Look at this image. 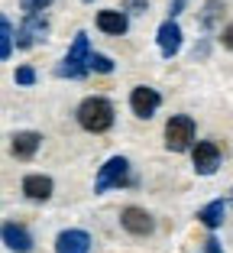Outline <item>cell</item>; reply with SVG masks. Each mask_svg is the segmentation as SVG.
Segmentation results:
<instances>
[{
  "mask_svg": "<svg viewBox=\"0 0 233 253\" xmlns=\"http://www.w3.org/2000/svg\"><path fill=\"white\" fill-rule=\"evenodd\" d=\"M78 124L88 133H107L113 126V104L107 97H84L78 104Z\"/></svg>",
  "mask_w": 233,
  "mask_h": 253,
  "instance_id": "6da1fadb",
  "label": "cell"
},
{
  "mask_svg": "<svg viewBox=\"0 0 233 253\" xmlns=\"http://www.w3.org/2000/svg\"><path fill=\"white\" fill-rule=\"evenodd\" d=\"M91 42H88V33H78L75 42H71V49H68V55L59 62V68H55V75L59 78H84V75L91 72Z\"/></svg>",
  "mask_w": 233,
  "mask_h": 253,
  "instance_id": "7a4b0ae2",
  "label": "cell"
},
{
  "mask_svg": "<svg viewBox=\"0 0 233 253\" xmlns=\"http://www.w3.org/2000/svg\"><path fill=\"white\" fill-rule=\"evenodd\" d=\"M133 175H130V163L123 156H110L104 166H100V172H98V182H94V192H107V188H127V185H133Z\"/></svg>",
  "mask_w": 233,
  "mask_h": 253,
  "instance_id": "3957f363",
  "label": "cell"
},
{
  "mask_svg": "<svg viewBox=\"0 0 233 253\" xmlns=\"http://www.w3.org/2000/svg\"><path fill=\"white\" fill-rule=\"evenodd\" d=\"M195 143V120L188 114H172L166 124V149L172 153H185Z\"/></svg>",
  "mask_w": 233,
  "mask_h": 253,
  "instance_id": "277c9868",
  "label": "cell"
},
{
  "mask_svg": "<svg viewBox=\"0 0 233 253\" xmlns=\"http://www.w3.org/2000/svg\"><path fill=\"white\" fill-rule=\"evenodd\" d=\"M120 224H123V231H130L133 237H149V234L156 231V221H152V214H149L146 208H136V205L123 208Z\"/></svg>",
  "mask_w": 233,
  "mask_h": 253,
  "instance_id": "5b68a950",
  "label": "cell"
},
{
  "mask_svg": "<svg viewBox=\"0 0 233 253\" xmlns=\"http://www.w3.org/2000/svg\"><path fill=\"white\" fill-rule=\"evenodd\" d=\"M191 163H195V172H198V175H214V172H217V166H220V149H217V143L201 140L195 149H191Z\"/></svg>",
  "mask_w": 233,
  "mask_h": 253,
  "instance_id": "8992f818",
  "label": "cell"
},
{
  "mask_svg": "<svg viewBox=\"0 0 233 253\" xmlns=\"http://www.w3.org/2000/svg\"><path fill=\"white\" fill-rule=\"evenodd\" d=\"M45 30H49V23H45L42 13H26V20H23L20 30H16V49H30V45H36L39 39L45 36Z\"/></svg>",
  "mask_w": 233,
  "mask_h": 253,
  "instance_id": "52a82bcc",
  "label": "cell"
},
{
  "mask_svg": "<svg viewBox=\"0 0 233 253\" xmlns=\"http://www.w3.org/2000/svg\"><path fill=\"white\" fill-rule=\"evenodd\" d=\"M159 104H162V94L156 88H146V84L133 88V94H130V107H133L136 117H143V120H149L159 111Z\"/></svg>",
  "mask_w": 233,
  "mask_h": 253,
  "instance_id": "ba28073f",
  "label": "cell"
},
{
  "mask_svg": "<svg viewBox=\"0 0 233 253\" xmlns=\"http://www.w3.org/2000/svg\"><path fill=\"white\" fill-rule=\"evenodd\" d=\"M159 52H162V59H172L175 52L181 49V26L175 20H166L162 26H159Z\"/></svg>",
  "mask_w": 233,
  "mask_h": 253,
  "instance_id": "9c48e42d",
  "label": "cell"
},
{
  "mask_svg": "<svg viewBox=\"0 0 233 253\" xmlns=\"http://www.w3.org/2000/svg\"><path fill=\"white\" fill-rule=\"evenodd\" d=\"M55 253H91L88 231H62L55 237Z\"/></svg>",
  "mask_w": 233,
  "mask_h": 253,
  "instance_id": "30bf717a",
  "label": "cell"
},
{
  "mask_svg": "<svg viewBox=\"0 0 233 253\" xmlns=\"http://www.w3.org/2000/svg\"><path fill=\"white\" fill-rule=\"evenodd\" d=\"M3 244H7L13 253H30L33 250L30 231H26L23 224H16V221H7V224H3Z\"/></svg>",
  "mask_w": 233,
  "mask_h": 253,
  "instance_id": "8fae6325",
  "label": "cell"
},
{
  "mask_svg": "<svg viewBox=\"0 0 233 253\" xmlns=\"http://www.w3.org/2000/svg\"><path fill=\"white\" fill-rule=\"evenodd\" d=\"M39 146H42V136L36 130H20V133H13V143H10L16 159H33Z\"/></svg>",
  "mask_w": 233,
  "mask_h": 253,
  "instance_id": "7c38bea8",
  "label": "cell"
},
{
  "mask_svg": "<svg viewBox=\"0 0 233 253\" xmlns=\"http://www.w3.org/2000/svg\"><path fill=\"white\" fill-rule=\"evenodd\" d=\"M127 13L123 10H100L98 13V30L100 33H110V36H123L127 33Z\"/></svg>",
  "mask_w": 233,
  "mask_h": 253,
  "instance_id": "4fadbf2b",
  "label": "cell"
},
{
  "mask_svg": "<svg viewBox=\"0 0 233 253\" xmlns=\"http://www.w3.org/2000/svg\"><path fill=\"white\" fill-rule=\"evenodd\" d=\"M52 179L49 175H26L23 179V195L33 201H45V198H52Z\"/></svg>",
  "mask_w": 233,
  "mask_h": 253,
  "instance_id": "5bb4252c",
  "label": "cell"
},
{
  "mask_svg": "<svg viewBox=\"0 0 233 253\" xmlns=\"http://www.w3.org/2000/svg\"><path fill=\"white\" fill-rule=\"evenodd\" d=\"M224 217H227V201H224V198L211 201V205H204V208L198 211V221H201L204 227H207V231L220 227V224H224Z\"/></svg>",
  "mask_w": 233,
  "mask_h": 253,
  "instance_id": "9a60e30c",
  "label": "cell"
},
{
  "mask_svg": "<svg viewBox=\"0 0 233 253\" xmlns=\"http://www.w3.org/2000/svg\"><path fill=\"white\" fill-rule=\"evenodd\" d=\"M220 16H224V3H220V0H207V3H204V10L198 13V26H201L204 33H211L214 26H217Z\"/></svg>",
  "mask_w": 233,
  "mask_h": 253,
  "instance_id": "2e32d148",
  "label": "cell"
},
{
  "mask_svg": "<svg viewBox=\"0 0 233 253\" xmlns=\"http://www.w3.org/2000/svg\"><path fill=\"white\" fill-rule=\"evenodd\" d=\"M13 42H16V30L7 16H0V59H10L13 55Z\"/></svg>",
  "mask_w": 233,
  "mask_h": 253,
  "instance_id": "e0dca14e",
  "label": "cell"
},
{
  "mask_svg": "<svg viewBox=\"0 0 233 253\" xmlns=\"http://www.w3.org/2000/svg\"><path fill=\"white\" fill-rule=\"evenodd\" d=\"M120 10L133 16H143V13H149V0H120Z\"/></svg>",
  "mask_w": 233,
  "mask_h": 253,
  "instance_id": "ac0fdd59",
  "label": "cell"
},
{
  "mask_svg": "<svg viewBox=\"0 0 233 253\" xmlns=\"http://www.w3.org/2000/svg\"><path fill=\"white\" fill-rule=\"evenodd\" d=\"M13 82L23 84V88L36 84V68H33V65H20V68H16V75H13Z\"/></svg>",
  "mask_w": 233,
  "mask_h": 253,
  "instance_id": "d6986e66",
  "label": "cell"
},
{
  "mask_svg": "<svg viewBox=\"0 0 233 253\" xmlns=\"http://www.w3.org/2000/svg\"><path fill=\"white\" fill-rule=\"evenodd\" d=\"M91 72H100V75H110L113 72V62L107 59V55H100V52H94L91 55Z\"/></svg>",
  "mask_w": 233,
  "mask_h": 253,
  "instance_id": "ffe728a7",
  "label": "cell"
},
{
  "mask_svg": "<svg viewBox=\"0 0 233 253\" xmlns=\"http://www.w3.org/2000/svg\"><path fill=\"white\" fill-rule=\"evenodd\" d=\"M20 3H23L26 13H42V10L52 7V0H20Z\"/></svg>",
  "mask_w": 233,
  "mask_h": 253,
  "instance_id": "44dd1931",
  "label": "cell"
},
{
  "mask_svg": "<svg viewBox=\"0 0 233 253\" xmlns=\"http://www.w3.org/2000/svg\"><path fill=\"white\" fill-rule=\"evenodd\" d=\"M220 42H224V49H233V23H230V26H224V33H220Z\"/></svg>",
  "mask_w": 233,
  "mask_h": 253,
  "instance_id": "7402d4cb",
  "label": "cell"
},
{
  "mask_svg": "<svg viewBox=\"0 0 233 253\" xmlns=\"http://www.w3.org/2000/svg\"><path fill=\"white\" fill-rule=\"evenodd\" d=\"M185 3H188V0H172V7H168V20H175L178 13H185Z\"/></svg>",
  "mask_w": 233,
  "mask_h": 253,
  "instance_id": "603a6c76",
  "label": "cell"
},
{
  "mask_svg": "<svg viewBox=\"0 0 233 253\" xmlns=\"http://www.w3.org/2000/svg\"><path fill=\"white\" fill-rule=\"evenodd\" d=\"M207 52H211V45H207V42H198L191 55H195V62H198V59H207Z\"/></svg>",
  "mask_w": 233,
  "mask_h": 253,
  "instance_id": "cb8c5ba5",
  "label": "cell"
},
{
  "mask_svg": "<svg viewBox=\"0 0 233 253\" xmlns=\"http://www.w3.org/2000/svg\"><path fill=\"white\" fill-rule=\"evenodd\" d=\"M204 250H207V253H224V250H220V240H217V237H207V240H204Z\"/></svg>",
  "mask_w": 233,
  "mask_h": 253,
  "instance_id": "d4e9b609",
  "label": "cell"
},
{
  "mask_svg": "<svg viewBox=\"0 0 233 253\" xmlns=\"http://www.w3.org/2000/svg\"><path fill=\"white\" fill-rule=\"evenodd\" d=\"M84 3H94V0H84Z\"/></svg>",
  "mask_w": 233,
  "mask_h": 253,
  "instance_id": "484cf974",
  "label": "cell"
}]
</instances>
